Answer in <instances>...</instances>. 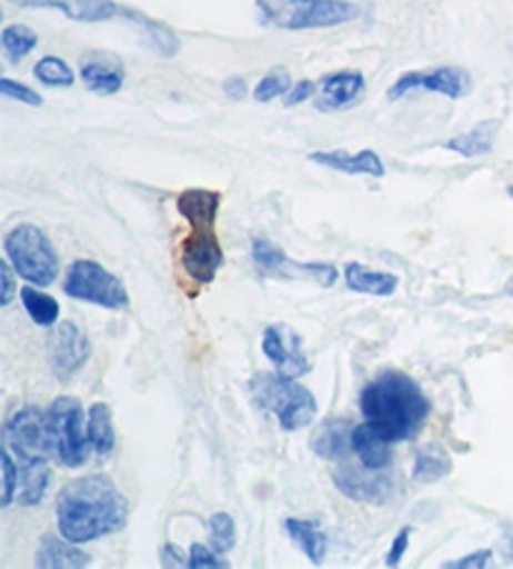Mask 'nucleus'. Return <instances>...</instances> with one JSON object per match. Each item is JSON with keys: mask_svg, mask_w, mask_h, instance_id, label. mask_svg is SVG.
Returning a JSON list of instances; mask_svg holds the SVG:
<instances>
[{"mask_svg": "<svg viewBox=\"0 0 513 569\" xmlns=\"http://www.w3.org/2000/svg\"><path fill=\"white\" fill-rule=\"evenodd\" d=\"M128 499L111 477L88 475L68 482L56 499L58 532L76 545L121 532L128 522Z\"/></svg>", "mask_w": 513, "mask_h": 569, "instance_id": "1", "label": "nucleus"}, {"mask_svg": "<svg viewBox=\"0 0 513 569\" xmlns=\"http://www.w3.org/2000/svg\"><path fill=\"white\" fill-rule=\"evenodd\" d=\"M359 407L363 421L391 445L411 441L431 415L423 389L403 371H383L371 379L361 391Z\"/></svg>", "mask_w": 513, "mask_h": 569, "instance_id": "2", "label": "nucleus"}, {"mask_svg": "<svg viewBox=\"0 0 513 569\" xmlns=\"http://www.w3.org/2000/svg\"><path fill=\"white\" fill-rule=\"evenodd\" d=\"M175 209L191 226V233L181 243V267L195 283H211L223 267V249L215 233L221 193L189 189L175 199Z\"/></svg>", "mask_w": 513, "mask_h": 569, "instance_id": "3", "label": "nucleus"}, {"mask_svg": "<svg viewBox=\"0 0 513 569\" xmlns=\"http://www.w3.org/2000/svg\"><path fill=\"white\" fill-rule=\"evenodd\" d=\"M249 389L255 405L271 411L285 431L305 429L315 419V415H319V405H315V397L311 391L301 381H295L293 377H283L279 371H273V375L271 371H259L251 379Z\"/></svg>", "mask_w": 513, "mask_h": 569, "instance_id": "4", "label": "nucleus"}, {"mask_svg": "<svg viewBox=\"0 0 513 569\" xmlns=\"http://www.w3.org/2000/svg\"><path fill=\"white\" fill-rule=\"evenodd\" d=\"M263 23L283 31H309V28H333L359 18L361 8L351 0H259Z\"/></svg>", "mask_w": 513, "mask_h": 569, "instance_id": "5", "label": "nucleus"}, {"mask_svg": "<svg viewBox=\"0 0 513 569\" xmlns=\"http://www.w3.org/2000/svg\"><path fill=\"white\" fill-rule=\"evenodd\" d=\"M3 249L6 259L11 261V267L23 281L41 289L56 283L58 271H61V261H58V251L51 239L38 226H16L13 231H8Z\"/></svg>", "mask_w": 513, "mask_h": 569, "instance_id": "6", "label": "nucleus"}, {"mask_svg": "<svg viewBox=\"0 0 513 569\" xmlns=\"http://www.w3.org/2000/svg\"><path fill=\"white\" fill-rule=\"evenodd\" d=\"M48 427H51L56 459L68 469L86 465L91 439H88V417L81 401L73 397H58L48 407Z\"/></svg>", "mask_w": 513, "mask_h": 569, "instance_id": "7", "label": "nucleus"}, {"mask_svg": "<svg viewBox=\"0 0 513 569\" xmlns=\"http://www.w3.org/2000/svg\"><path fill=\"white\" fill-rule=\"evenodd\" d=\"M63 293L78 301L95 303V307L121 311L128 307V291L115 273L91 259H78L66 271Z\"/></svg>", "mask_w": 513, "mask_h": 569, "instance_id": "8", "label": "nucleus"}, {"mask_svg": "<svg viewBox=\"0 0 513 569\" xmlns=\"http://www.w3.org/2000/svg\"><path fill=\"white\" fill-rule=\"evenodd\" d=\"M3 447L13 451L16 459H51L56 457L48 411L38 407H23L6 421Z\"/></svg>", "mask_w": 513, "mask_h": 569, "instance_id": "9", "label": "nucleus"}, {"mask_svg": "<svg viewBox=\"0 0 513 569\" xmlns=\"http://www.w3.org/2000/svg\"><path fill=\"white\" fill-rule=\"evenodd\" d=\"M251 257L255 269L271 279H309L319 287H333L339 281V269L331 267V263H299L285 257L275 243L263 237L253 239Z\"/></svg>", "mask_w": 513, "mask_h": 569, "instance_id": "10", "label": "nucleus"}, {"mask_svg": "<svg viewBox=\"0 0 513 569\" xmlns=\"http://www.w3.org/2000/svg\"><path fill=\"white\" fill-rule=\"evenodd\" d=\"M263 357L271 361L273 369L283 377H305L311 371V361L303 351V339L289 323H271L265 327L261 339Z\"/></svg>", "mask_w": 513, "mask_h": 569, "instance_id": "11", "label": "nucleus"}, {"mask_svg": "<svg viewBox=\"0 0 513 569\" xmlns=\"http://www.w3.org/2000/svg\"><path fill=\"white\" fill-rule=\"evenodd\" d=\"M333 485L341 495L363 505H389L396 495V482L386 469H369L363 465H343L333 475Z\"/></svg>", "mask_w": 513, "mask_h": 569, "instance_id": "12", "label": "nucleus"}, {"mask_svg": "<svg viewBox=\"0 0 513 569\" xmlns=\"http://www.w3.org/2000/svg\"><path fill=\"white\" fill-rule=\"evenodd\" d=\"M91 357V341L86 333L76 327L73 321H63L51 333V345H48V359L58 381H68L76 377L88 365Z\"/></svg>", "mask_w": 513, "mask_h": 569, "instance_id": "13", "label": "nucleus"}, {"mask_svg": "<svg viewBox=\"0 0 513 569\" xmlns=\"http://www.w3.org/2000/svg\"><path fill=\"white\" fill-rule=\"evenodd\" d=\"M431 91L441 93L446 98H463L471 91V76L463 68H436L431 73H403L396 83L389 88V101H399V98L409 96L411 91Z\"/></svg>", "mask_w": 513, "mask_h": 569, "instance_id": "14", "label": "nucleus"}, {"mask_svg": "<svg viewBox=\"0 0 513 569\" xmlns=\"http://www.w3.org/2000/svg\"><path fill=\"white\" fill-rule=\"evenodd\" d=\"M11 3L23 8H53V11H61L71 18V21L83 23L111 21V18L123 13V8L115 6L113 0H11Z\"/></svg>", "mask_w": 513, "mask_h": 569, "instance_id": "15", "label": "nucleus"}, {"mask_svg": "<svg viewBox=\"0 0 513 569\" xmlns=\"http://www.w3.org/2000/svg\"><path fill=\"white\" fill-rule=\"evenodd\" d=\"M309 159L313 163H321L325 169L349 173V176H369V179H383L386 176V166H383L381 156L376 151H315Z\"/></svg>", "mask_w": 513, "mask_h": 569, "instance_id": "16", "label": "nucleus"}, {"mask_svg": "<svg viewBox=\"0 0 513 569\" xmlns=\"http://www.w3.org/2000/svg\"><path fill=\"white\" fill-rule=\"evenodd\" d=\"M363 76L356 71H341V73H331L323 78L321 83V98L319 106L321 111H339V108H349L359 101L363 96Z\"/></svg>", "mask_w": 513, "mask_h": 569, "instance_id": "17", "label": "nucleus"}, {"mask_svg": "<svg viewBox=\"0 0 513 569\" xmlns=\"http://www.w3.org/2000/svg\"><path fill=\"white\" fill-rule=\"evenodd\" d=\"M91 565V555H86L81 547L63 535H43L41 547L36 555V567L41 569H78Z\"/></svg>", "mask_w": 513, "mask_h": 569, "instance_id": "18", "label": "nucleus"}, {"mask_svg": "<svg viewBox=\"0 0 513 569\" xmlns=\"http://www.w3.org/2000/svg\"><path fill=\"white\" fill-rule=\"evenodd\" d=\"M18 505L36 507L43 502L51 487V465L48 459H18Z\"/></svg>", "mask_w": 513, "mask_h": 569, "instance_id": "19", "label": "nucleus"}, {"mask_svg": "<svg viewBox=\"0 0 513 569\" xmlns=\"http://www.w3.org/2000/svg\"><path fill=\"white\" fill-rule=\"evenodd\" d=\"M351 435L353 427L346 419H325L311 437L313 455L331 459V462H335V459H346L349 451H353Z\"/></svg>", "mask_w": 513, "mask_h": 569, "instance_id": "20", "label": "nucleus"}, {"mask_svg": "<svg viewBox=\"0 0 513 569\" xmlns=\"http://www.w3.org/2000/svg\"><path fill=\"white\" fill-rule=\"evenodd\" d=\"M353 455L361 459L363 467L369 469H389L393 462V445L383 439L376 429H371L366 421L359 427H353L351 435Z\"/></svg>", "mask_w": 513, "mask_h": 569, "instance_id": "21", "label": "nucleus"}, {"mask_svg": "<svg viewBox=\"0 0 513 569\" xmlns=\"http://www.w3.org/2000/svg\"><path fill=\"white\" fill-rule=\"evenodd\" d=\"M343 279H346V287L356 293H369V297H393L399 289V277L389 271H373L363 263L351 261L343 269Z\"/></svg>", "mask_w": 513, "mask_h": 569, "instance_id": "22", "label": "nucleus"}, {"mask_svg": "<svg viewBox=\"0 0 513 569\" xmlns=\"http://www.w3.org/2000/svg\"><path fill=\"white\" fill-rule=\"evenodd\" d=\"M285 532L293 539V545L309 557L311 565H323L325 552H329V537L323 535L315 519H285Z\"/></svg>", "mask_w": 513, "mask_h": 569, "instance_id": "23", "label": "nucleus"}, {"mask_svg": "<svg viewBox=\"0 0 513 569\" xmlns=\"http://www.w3.org/2000/svg\"><path fill=\"white\" fill-rule=\"evenodd\" d=\"M499 129H501V121H496V119L483 121V123L476 126V129H471L469 133L453 136L451 141H446V149L463 156V159H476V156H486L493 149V143H496Z\"/></svg>", "mask_w": 513, "mask_h": 569, "instance_id": "24", "label": "nucleus"}, {"mask_svg": "<svg viewBox=\"0 0 513 569\" xmlns=\"http://www.w3.org/2000/svg\"><path fill=\"white\" fill-rule=\"evenodd\" d=\"M88 439L95 455H111L115 449V429H113V411L103 401H95L88 411Z\"/></svg>", "mask_w": 513, "mask_h": 569, "instance_id": "25", "label": "nucleus"}, {"mask_svg": "<svg viewBox=\"0 0 513 569\" xmlns=\"http://www.w3.org/2000/svg\"><path fill=\"white\" fill-rule=\"evenodd\" d=\"M81 78L88 91L98 96H113L123 86V68L105 61H88L81 66Z\"/></svg>", "mask_w": 513, "mask_h": 569, "instance_id": "26", "label": "nucleus"}, {"mask_svg": "<svg viewBox=\"0 0 513 569\" xmlns=\"http://www.w3.org/2000/svg\"><path fill=\"white\" fill-rule=\"evenodd\" d=\"M21 301L26 307V313L31 317L33 323L38 327H53L61 317V303H58L51 293L41 291V287H23L21 289Z\"/></svg>", "mask_w": 513, "mask_h": 569, "instance_id": "27", "label": "nucleus"}, {"mask_svg": "<svg viewBox=\"0 0 513 569\" xmlns=\"http://www.w3.org/2000/svg\"><path fill=\"white\" fill-rule=\"evenodd\" d=\"M451 472V457L446 449L439 445H423L413 462V477L419 482H436V479L446 477Z\"/></svg>", "mask_w": 513, "mask_h": 569, "instance_id": "28", "label": "nucleus"}, {"mask_svg": "<svg viewBox=\"0 0 513 569\" xmlns=\"http://www.w3.org/2000/svg\"><path fill=\"white\" fill-rule=\"evenodd\" d=\"M0 43H3V53L8 56V61L18 63L38 46V36L28 26L16 23L6 28L3 36H0Z\"/></svg>", "mask_w": 513, "mask_h": 569, "instance_id": "29", "label": "nucleus"}, {"mask_svg": "<svg viewBox=\"0 0 513 569\" xmlns=\"http://www.w3.org/2000/svg\"><path fill=\"white\" fill-rule=\"evenodd\" d=\"M33 76L43 86H51V88H68V86L76 83V76L71 71V66L61 61V58H56V56L41 58V61H38L36 68H33Z\"/></svg>", "mask_w": 513, "mask_h": 569, "instance_id": "30", "label": "nucleus"}, {"mask_svg": "<svg viewBox=\"0 0 513 569\" xmlns=\"http://www.w3.org/2000/svg\"><path fill=\"white\" fill-rule=\"evenodd\" d=\"M211 545L219 555L231 552L235 547V522L229 512H215L209 522Z\"/></svg>", "mask_w": 513, "mask_h": 569, "instance_id": "31", "label": "nucleus"}, {"mask_svg": "<svg viewBox=\"0 0 513 569\" xmlns=\"http://www.w3.org/2000/svg\"><path fill=\"white\" fill-rule=\"evenodd\" d=\"M289 91H291V76L285 71H273L265 78H261V83L255 86V91H253V98L259 103H269V101H273V98L285 96Z\"/></svg>", "mask_w": 513, "mask_h": 569, "instance_id": "32", "label": "nucleus"}, {"mask_svg": "<svg viewBox=\"0 0 513 569\" xmlns=\"http://www.w3.org/2000/svg\"><path fill=\"white\" fill-rule=\"evenodd\" d=\"M0 465H3V499H0V507L8 509L18 497V477H21V472H18L13 451L8 447L0 451Z\"/></svg>", "mask_w": 513, "mask_h": 569, "instance_id": "33", "label": "nucleus"}, {"mask_svg": "<svg viewBox=\"0 0 513 569\" xmlns=\"http://www.w3.org/2000/svg\"><path fill=\"white\" fill-rule=\"evenodd\" d=\"M0 93H3L6 98H11V101H21L26 106H43V98L38 96L33 88H28L23 83L13 81V78H0Z\"/></svg>", "mask_w": 513, "mask_h": 569, "instance_id": "34", "label": "nucleus"}, {"mask_svg": "<svg viewBox=\"0 0 513 569\" xmlns=\"http://www.w3.org/2000/svg\"><path fill=\"white\" fill-rule=\"evenodd\" d=\"M189 567L191 569H229L231 565L225 562V559H221V555L211 552L209 547L203 545H193L191 552H189Z\"/></svg>", "mask_w": 513, "mask_h": 569, "instance_id": "35", "label": "nucleus"}, {"mask_svg": "<svg viewBox=\"0 0 513 569\" xmlns=\"http://www.w3.org/2000/svg\"><path fill=\"white\" fill-rule=\"evenodd\" d=\"M491 557H493L491 549H481V552H473V555H466L461 559H451V562H443L441 567L443 569H483V567L491 565Z\"/></svg>", "mask_w": 513, "mask_h": 569, "instance_id": "36", "label": "nucleus"}, {"mask_svg": "<svg viewBox=\"0 0 513 569\" xmlns=\"http://www.w3.org/2000/svg\"><path fill=\"white\" fill-rule=\"evenodd\" d=\"M16 269L11 267V261L3 259L0 263V281H3V293H0V307H8L16 297Z\"/></svg>", "mask_w": 513, "mask_h": 569, "instance_id": "37", "label": "nucleus"}, {"mask_svg": "<svg viewBox=\"0 0 513 569\" xmlns=\"http://www.w3.org/2000/svg\"><path fill=\"white\" fill-rule=\"evenodd\" d=\"M409 542H411V527H403L401 532L393 537V545H391L389 555H386V567H399L401 565V559L409 549Z\"/></svg>", "mask_w": 513, "mask_h": 569, "instance_id": "38", "label": "nucleus"}, {"mask_svg": "<svg viewBox=\"0 0 513 569\" xmlns=\"http://www.w3.org/2000/svg\"><path fill=\"white\" fill-rule=\"evenodd\" d=\"M161 565L168 567V569L189 567V555H185L183 549L175 547V545H163V549H161Z\"/></svg>", "mask_w": 513, "mask_h": 569, "instance_id": "39", "label": "nucleus"}, {"mask_svg": "<svg viewBox=\"0 0 513 569\" xmlns=\"http://www.w3.org/2000/svg\"><path fill=\"white\" fill-rule=\"evenodd\" d=\"M315 93V83L313 81H301L295 83L289 93H285V106H299L303 101H309V98Z\"/></svg>", "mask_w": 513, "mask_h": 569, "instance_id": "40", "label": "nucleus"}, {"mask_svg": "<svg viewBox=\"0 0 513 569\" xmlns=\"http://www.w3.org/2000/svg\"><path fill=\"white\" fill-rule=\"evenodd\" d=\"M225 93H229L233 101H239V98H243L245 96V83H243V78H229V81H225Z\"/></svg>", "mask_w": 513, "mask_h": 569, "instance_id": "41", "label": "nucleus"}, {"mask_svg": "<svg viewBox=\"0 0 513 569\" xmlns=\"http://www.w3.org/2000/svg\"><path fill=\"white\" fill-rule=\"evenodd\" d=\"M501 552H503V557L509 559H513V525H509L506 529H503V539H501Z\"/></svg>", "mask_w": 513, "mask_h": 569, "instance_id": "42", "label": "nucleus"}, {"mask_svg": "<svg viewBox=\"0 0 513 569\" xmlns=\"http://www.w3.org/2000/svg\"><path fill=\"white\" fill-rule=\"evenodd\" d=\"M506 293H509V297H513V279H511V283L506 287Z\"/></svg>", "mask_w": 513, "mask_h": 569, "instance_id": "43", "label": "nucleus"}, {"mask_svg": "<svg viewBox=\"0 0 513 569\" xmlns=\"http://www.w3.org/2000/svg\"><path fill=\"white\" fill-rule=\"evenodd\" d=\"M509 196H511V199H513V186H511V189H509Z\"/></svg>", "mask_w": 513, "mask_h": 569, "instance_id": "44", "label": "nucleus"}]
</instances>
